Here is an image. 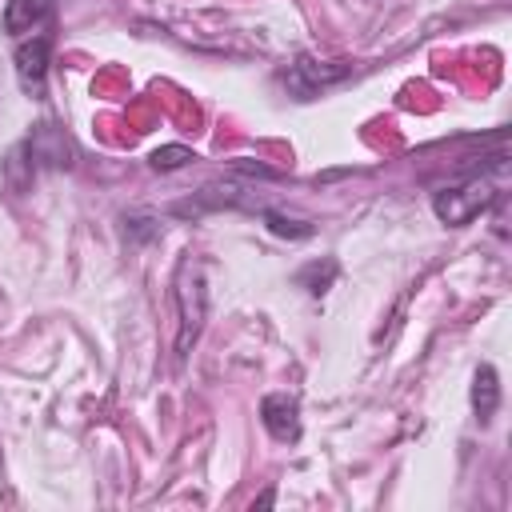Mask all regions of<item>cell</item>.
<instances>
[{"instance_id": "cell-1", "label": "cell", "mask_w": 512, "mask_h": 512, "mask_svg": "<svg viewBox=\"0 0 512 512\" xmlns=\"http://www.w3.org/2000/svg\"><path fill=\"white\" fill-rule=\"evenodd\" d=\"M492 200H496V184H492L488 176H472V180H464V184H456V188H440V192L432 196V212H436L444 224L460 228V224H468L472 216H480Z\"/></svg>"}, {"instance_id": "cell-2", "label": "cell", "mask_w": 512, "mask_h": 512, "mask_svg": "<svg viewBox=\"0 0 512 512\" xmlns=\"http://www.w3.org/2000/svg\"><path fill=\"white\" fill-rule=\"evenodd\" d=\"M176 304H180V340H176V348L188 352V344L200 336L204 308H208L204 276H200V264H192V260H184L180 272H176Z\"/></svg>"}, {"instance_id": "cell-3", "label": "cell", "mask_w": 512, "mask_h": 512, "mask_svg": "<svg viewBox=\"0 0 512 512\" xmlns=\"http://www.w3.org/2000/svg\"><path fill=\"white\" fill-rule=\"evenodd\" d=\"M348 72H352V64H316V60H296V64L284 72V84H288L300 100H312V96H320L328 84H340Z\"/></svg>"}, {"instance_id": "cell-4", "label": "cell", "mask_w": 512, "mask_h": 512, "mask_svg": "<svg viewBox=\"0 0 512 512\" xmlns=\"http://www.w3.org/2000/svg\"><path fill=\"white\" fill-rule=\"evenodd\" d=\"M48 56H52V36H32L16 48V76H20V88L28 96H44Z\"/></svg>"}, {"instance_id": "cell-5", "label": "cell", "mask_w": 512, "mask_h": 512, "mask_svg": "<svg viewBox=\"0 0 512 512\" xmlns=\"http://www.w3.org/2000/svg\"><path fill=\"white\" fill-rule=\"evenodd\" d=\"M260 420H264L272 440H280V444H296L300 440V404H296V396H288V392L264 396Z\"/></svg>"}, {"instance_id": "cell-6", "label": "cell", "mask_w": 512, "mask_h": 512, "mask_svg": "<svg viewBox=\"0 0 512 512\" xmlns=\"http://www.w3.org/2000/svg\"><path fill=\"white\" fill-rule=\"evenodd\" d=\"M20 148L32 156V164H48V168H72V156H76L72 140L56 124H40Z\"/></svg>"}, {"instance_id": "cell-7", "label": "cell", "mask_w": 512, "mask_h": 512, "mask_svg": "<svg viewBox=\"0 0 512 512\" xmlns=\"http://www.w3.org/2000/svg\"><path fill=\"white\" fill-rule=\"evenodd\" d=\"M52 12H56V0H8L4 4V32L24 36V32L40 28Z\"/></svg>"}, {"instance_id": "cell-8", "label": "cell", "mask_w": 512, "mask_h": 512, "mask_svg": "<svg viewBox=\"0 0 512 512\" xmlns=\"http://www.w3.org/2000/svg\"><path fill=\"white\" fill-rule=\"evenodd\" d=\"M496 404H500V380H496V368H492V364H480L476 376H472V412H476V420L488 424L492 412H496Z\"/></svg>"}, {"instance_id": "cell-9", "label": "cell", "mask_w": 512, "mask_h": 512, "mask_svg": "<svg viewBox=\"0 0 512 512\" xmlns=\"http://www.w3.org/2000/svg\"><path fill=\"white\" fill-rule=\"evenodd\" d=\"M296 280H300V284H304L312 296H320V292H328V284L336 280V264H332V260H324V264L316 260V264H308V268H304Z\"/></svg>"}, {"instance_id": "cell-10", "label": "cell", "mask_w": 512, "mask_h": 512, "mask_svg": "<svg viewBox=\"0 0 512 512\" xmlns=\"http://www.w3.org/2000/svg\"><path fill=\"white\" fill-rule=\"evenodd\" d=\"M264 224L276 232V236H288V240H304V236H312V224H304V220H288L284 212H264Z\"/></svg>"}, {"instance_id": "cell-11", "label": "cell", "mask_w": 512, "mask_h": 512, "mask_svg": "<svg viewBox=\"0 0 512 512\" xmlns=\"http://www.w3.org/2000/svg\"><path fill=\"white\" fill-rule=\"evenodd\" d=\"M188 160H192V148H184V144H168V148H156V152H152V168H156V172L184 168Z\"/></svg>"}]
</instances>
